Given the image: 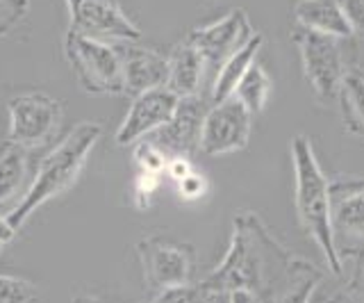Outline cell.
I'll return each mask as SVG.
<instances>
[{
  "label": "cell",
  "instance_id": "cell-1",
  "mask_svg": "<svg viewBox=\"0 0 364 303\" xmlns=\"http://www.w3.org/2000/svg\"><path fill=\"white\" fill-rule=\"evenodd\" d=\"M323 272L305 257L294 255L257 212L242 210L232 221V238L221 265L200 285L208 292H250L262 303H280L294 292L312 289Z\"/></svg>",
  "mask_w": 364,
  "mask_h": 303
},
{
  "label": "cell",
  "instance_id": "cell-2",
  "mask_svg": "<svg viewBox=\"0 0 364 303\" xmlns=\"http://www.w3.org/2000/svg\"><path fill=\"white\" fill-rule=\"evenodd\" d=\"M102 134V126L96 121H82L66 134V137L55 146V149L39 162L34 171L32 185L28 189L23 203L7 217L16 230L26 226V221L37 212L43 203H48L55 196L64 194L71 187L85 164L89 160L91 149L98 144Z\"/></svg>",
  "mask_w": 364,
  "mask_h": 303
},
{
  "label": "cell",
  "instance_id": "cell-3",
  "mask_svg": "<svg viewBox=\"0 0 364 303\" xmlns=\"http://www.w3.org/2000/svg\"><path fill=\"white\" fill-rule=\"evenodd\" d=\"M291 162H294V208L303 233L321 249L328 269L335 276L344 274L330 230V181L321 171L312 142L305 134L291 139Z\"/></svg>",
  "mask_w": 364,
  "mask_h": 303
},
{
  "label": "cell",
  "instance_id": "cell-4",
  "mask_svg": "<svg viewBox=\"0 0 364 303\" xmlns=\"http://www.w3.org/2000/svg\"><path fill=\"white\" fill-rule=\"evenodd\" d=\"M64 58L75 73L77 85L87 94H125L123 64L117 43H107L68 30L64 37Z\"/></svg>",
  "mask_w": 364,
  "mask_h": 303
},
{
  "label": "cell",
  "instance_id": "cell-5",
  "mask_svg": "<svg viewBox=\"0 0 364 303\" xmlns=\"http://www.w3.org/2000/svg\"><path fill=\"white\" fill-rule=\"evenodd\" d=\"M330 230L341 267L364 260V176L330 181Z\"/></svg>",
  "mask_w": 364,
  "mask_h": 303
},
{
  "label": "cell",
  "instance_id": "cell-6",
  "mask_svg": "<svg viewBox=\"0 0 364 303\" xmlns=\"http://www.w3.org/2000/svg\"><path fill=\"white\" fill-rule=\"evenodd\" d=\"M146 285L153 292L189 285L196 276V249L191 244H180L162 235H148L136 242Z\"/></svg>",
  "mask_w": 364,
  "mask_h": 303
},
{
  "label": "cell",
  "instance_id": "cell-7",
  "mask_svg": "<svg viewBox=\"0 0 364 303\" xmlns=\"http://www.w3.org/2000/svg\"><path fill=\"white\" fill-rule=\"evenodd\" d=\"M296 48L301 53V64H303V75L307 85L312 87L318 100L330 103L337 98L341 78H344V60H341L339 51V39L321 35V32L307 30L296 26L291 35Z\"/></svg>",
  "mask_w": 364,
  "mask_h": 303
},
{
  "label": "cell",
  "instance_id": "cell-8",
  "mask_svg": "<svg viewBox=\"0 0 364 303\" xmlns=\"http://www.w3.org/2000/svg\"><path fill=\"white\" fill-rule=\"evenodd\" d=\"M9 139L23 149H41L62 126L64 107L57 98L43 92H28L9 100Z\"/></svg>",
  "mask_w": 364,
  "mask_h": 303
},
{
  "label": "cell",
  "instance_id": "cell-9",
  "mask_svg": "<svg viewBox=\"0 0 364 303\" xmlns=\"http://www.w3.org/2000/svg\"><path fill=\"white\" fill-rule=\"evenodd\" d=\"M253 35L255 30L250 28V21L244 9H230L214 23L191 30L187 35V41L200 53L205 69H212L216 75L237 51H242L253 39Z\"/></svg>",
  "mask_w": 364,
  "mask_h": 303
},
{
  "label": "cell",
  "instance_id": "cell-10",
  "mask_svg": "<svg viewBox=\"0 0 364 303\" xmlns=\"http://www.w3.org/2000/svg\"><path fill=\"white\" fill-rule=\"evenodd\" d=\"M71 32L94 39L139 41L141 30L123 12L119 0H66Z\"/></svg>",
  "mask_w": 364,
  "mask_h": 303
},
{
  "label": "cell",
  "instance_id": "cell-11",
  "mask_svg": "<svg viewBox=\"0 0 364 303\" xmlns=\"http://www.w3.org/2000/svg\"><path fill=\"white\" fill-rule=\"evenodd\" d=\"M250 126H253V115L235 96L212 105L203 121L198 153L216 158L246 149Z\"/></svg>",
  "mask_w": 364,
  "mask_h": 303
},
{
  "label": "cell",
  "instance_id": "cell-12",
  "mask_svg": "<svg viewBox=\"0 0 364 303\" xmlns=\"http://www.w3.org/2000/svg\"><path fill=\"white\" fill-rule=\"evenodd\" d=\"M210 105L205 103L203 96H185L178 100V107L162 128H157L153 134H148V142L157 146L168 160L185 158L189 160L193 153H198L203 121L208 115Z\"/></svg>",
  "mask_w": 364,
  "mask_h": 303
},
{
  "label": "cell",
  "instance_id": "cell-13",
  "mask_svg": "<svg viewBox=\"0 0 364 303\" xmlns=\"http://www.w3.org/2000/svg\"><path fill=\"white\" fill-rule=\"evenodd\" d=\"M178 100L180 98L166 87L151 89V92L134 96L128 115H125L123 123L117 130V144L130 146L148 137V134H153L157 128H162L173 117Z\"/></svg>",
  "mask_w": 364,
  "mask_h": 303
},
{
  "label": "cell",
  "instance_id": "cell-14",
  "mask_svg": "<svg viewBox=\"0 0 364 303\" xmlns=\"http://www.w3.org/2000/svg\"><path fill=\"white\" fill-rule=\"evenodd\" d=\"M117 51L123 64L125 96H139L151 89L166 87L168 60L153 48L136 46V41H119Z\"/></svg>",
  "mask_w": 364,
  "mask_h": 303
},
{
  "label": "cell",
  "instance_id": "cell-15",
  "mask_svg": "<svg viewBox=\"0 0 364 303\" xmlns=\"http://www.w3.org/2000/svg\"><path fill=\"white\" fill-rule=\"evenodd\" d=\"M28 153V149L11 142L0 149V215L5 217H9L23 203L32 185L34 176H30Z\"/></svg>",
  "mask_w": 364,
  "mask_h": 303
},
{
  "label": "cell",
  "instance_id": "cell-16",
  "mask_svg": "<svg viewBox=\"0 0 364 303\" xmlns=\"http://www.w3.org/2000/svg\"><path fill=\"white\" fill-rule=\"evenodd\" d=\"M296 26L321 32L337 39L353 37V32L341 14L339 0H296L294 5Z\"/></svg>",
  "mask_w": 364,
  "mask_h": 303
},
{
  "label": "cell",
  "instance_id": "cell-17",
  "mask_svg": "<svg viewBox=\"0 0 364 303\" xmlns=\"http://www.w3.org/2000/svg\"><path fill=\"white\" fill-rule=\"evenodd\" d=\"M166 60H168L166 89H171L178 98L196 96L203 83V73H205V62L200 58V53L185 39L171 51Z\"/></svg>",
  "mask_w": 364,
  "mask_h": 303
},
{
  "label": "cell",
  "instance_id": "cell-18",
  "mask_svg": "<svg viewBox=\"0 0 364 303\" xmlns=\"http://www.w3.org/2000/svg\"><path fill=\"white\" fill-rule=\"evenodd\" d=\"M264 46V35L262 32H255L253 39H250L242 51H237L230 60H228L219 73L214 75V80L210 85V98H212V105L216 103H223V100L232 98L242 78L246 75V71L250 69V64L255 62L259 48Z\"/></svg>",
  "mask_w": 364,
  "mask_h": 303
},
{
  "label": "cell",
  "instance_id": "cell-19",
  "mask_svg": "<svg viewBox=\"0 0 364 303\" xmlns=\"http://www.w3.org/2000/svg\"><path fill=\"white\" fill-rule=\"evenodd\" d=\"M335 100L346 132L364 139V69L350 66L344 71Z\"/></svg>",
  "mask_w": 364,
  "mask_h": 303
},
{
  "label": "cell",
  "instance_id": "cell-20",
  "mask_svg": "<svg viewBox=\"0 0 364 303\" xmlns=\"http://www.w3.org/2000/svg\"><path fill=\"white\" fill-rule=\"evenodd\" d=\"M271 87H273V83H271L267 69L262 64L253 62V64H250V69L246 71V75L242 78V83H239L235 98L250 112V115L255 117L267 107Z\"/></svg>",
  "mask_w": 364,
  "mask_h": 303
},
{
  "label": "cell",
  "instance_id": "cell-21",
  "mask_svg": "<svg viewBox=\"0 0 364 303\" xmlns=\"http://www.w3.org/2000/svg\"><path fill=\"white\" fill-rule=\"evenodd\" d=\"M39 289L34 283L18 276L0 274V303H37Z\"/></svg>",
  "mask_w": 364,
  "mask_h": 303
},
{
  "label": "cell",
  "instance_id": "cell-22",
  "mask_svg": "<svg viewBox=\"0 0 364 303\" xmlns=\"http://www.w3.org/2000/svg\"><path fill=\"white\" fill-rule=\"evenodd\" d=\"M210 292L200 283H189V285H178V287H166L153 292V297L146 303H205Z\"/></svg>",
  "mask_w": 364,
  "mask_h": 303
},
{
  "label": "cell",
  "instance_id": "cell-23",
  "mask_svg": "<svg viewBox=\"0 0 364 303\" xmlns=\"http://www.w3.org/2000/svg\"><path fill=\"white\" fill-rule=\"evenodd\" d=\"M134 162L141 169V174H159L162 176V171H166L168 158L148 139H141V144L136 146V151H134Z\"/></svg>",
  "mask_w": 364,
  "mask_h": 303
},
{
  "label": "cell",
  "instance_id": "cell-24",
  "mask_svg": "<svg viewBox=\"0 0 364 303\" xmlns=\"http://www.w3.org/2000/svg\"><path fill=\"white\" fill-rule=\"evenodd\" d=\"M30 12V0H0V37H7Z\"/></svg>",
  "mask_w": 364,
  "mask_h": 303
},
{
  "label": "cell",
  "instance_id": "cell-25",
  "mask_svg": "<svg viewBox=\"0 0 364 303\" xmlns=\"http://www.w3.org/2000/svg\"><path fill=\"white\" fill-rule=\"evenodd\" d=\"M339 7L353 35L364 39V0H339Z\"/></svg>",
  "mask_w": 364,
  "mask_h": 303
},
{
  "label": "cell",
  "instance_id": "cell-26",
  "mask_svg": "<svg viewBox=\"0 0 364 303\" xmlns=\"http://www.w3.org/2000/svg\"><path fill=\"white\" fill-rule=\"evenodd\" d=\"M159 185V174H139L136 178V187H134V196H136V206L146 208L151 203V196Z\"/></svg>",
  "mask_w": 364,
  "mask_h": 303
},
{
  "label": "cell",
  "instance_id": "cell-27",
  "mask_svg": "<svg viewBox=\"0 0 364 303\" xmlns=\"http://www.w3.org/2000/svg\"><path fill=\"white\" fill-rule=\"evenodd\" d=\"M178 189H180V196L185 198H198L205 194V178L198 174H189L185 176L182 181H178Z\"/></svg>",
  "mask_w": 364,
  "mask_h": 303
},
{
  "label": "cell",
  "instance_id": "cell-28",
  "mask_svg": "<svg viewBox=\"0 0 364 303\" xmlns=\"http://www.w3.org/2000/svg\"><path fill=\"white\" fill-rule=\"evenodd\" d=\"M166 174H168L171 178H176V181H182V178L191 174L189 160H185V158H173V160H168V164H166Z\"/></svg>",
  "mask_w": 364,
  "mask_h": 303
},
{
  "label": "cell",
  "instance_id": "cell-29",
  "mask_svg": "<svg viewBox=\"0 0 364 303\" xmlns=\"http://www.w3.org/2000/svg\"><path fill=\"white\" fill-rule=\"evenodd\" d=\"M330 303H364V289H353L346 285V289H341Z\"/></svg>",
  "mask_w": 364,
  "mask_h": 303
},
{
  "label": "cell",
  "instance_id": "cell-30",
  "mask_svg": "<svg viewBox=\"0 0 364 303\" xmlns=\"http://www.w3.org/2000/svg\"><path fill=\"white\" fill-rule=\"evenodd\" d=\"M16 228L14 226H11V223H9V219L5 217V215H0V246H7L11 240H14L16 238Z\"/></svg>",
  "mask_w": 364,
  "mask_h": 303
},
{
  "label": "cell",
  "instance_id": "cell-31",
  "mask_svg": "<svg viewBox=\"0 0 364 303\" xmlns=\"http://www.w3.org/2000/svg\"><path fill=\"white\" fill-rule=\"evenodd\" d=\"M348 287H353V289H364V260L358 262L355 272H353V278L348 280Z\"/></svg>",
  "mask_w": 364,
  "mask_h": 303
},
{
  "label": "cell",
  "instance_id": "cell-32",
  "mask_svg": "<svg viewBox=\"0 0 364 303\" xmlns=\"http://www.w3.org/2000/svg\"><path fill=\"white\" fill-rule=\"evenodd\" d=\"M232 303H262L255 294H250V292H244V289H239V292H232Z\"/></svg>",
  "mask_w": 364,
  "mask_h": 303
},
{
  "label": "cell",
  "instance_id": "cell-33",
  "mask_svg": "<svg viewBox=\"0 0 364 303\" xmlns=\"http://www.w3.org/2000/svg\"><path fill=\"white\" fill-rule=\"evenodd\" d=\"M205 303H232V297L228 292H210Z\"/></svg>",
  "mask_w": 364,
  "mask_h": 303
},
{
  "label": "cell",
  "instance_id": "cell-34",
  "mask_svg": "<svg viewBox=\"0 0 364 303\" xmlns=\"http://www.w3.org/2000/svg\"><path fill=\"white\" fill-rule=\"evenodd\" d=\"M71 303H105V301L94 297V294H77V297L71 299Z\"/></svg>",
  "mask_w": 364,
  "mask_h": 303
},
{
  "label": "cell",
  "instance_id": "cell-35",
  "mask_svg": "<svg viewBox=\"0 0 364 303\" xmlns=\"http://www.w3.org/2000/svg\"><path fill=\"white\" fill-rule=\"evenodd\" d=\"M3 249H5V246H0V253H3Z\"/></svg>",
  "mask_w": 364,
  "mask_h": 303
}]
</instances>
